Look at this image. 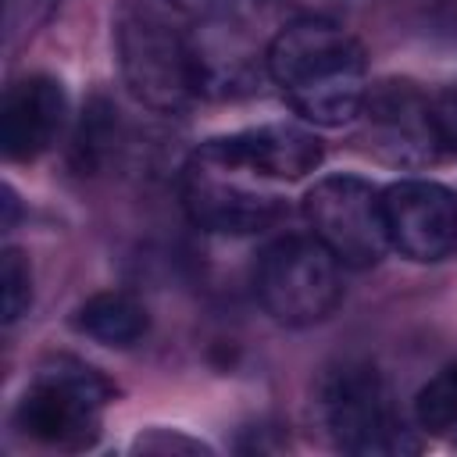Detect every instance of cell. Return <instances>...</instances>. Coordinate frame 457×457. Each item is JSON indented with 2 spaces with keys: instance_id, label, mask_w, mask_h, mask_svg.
I'll return each mask as SVG.
<instances>
[{
  "instance_id": "obj_16",
  "label": "cell",
  "mask_w": 457,
  "mask_h": 457,
  "mask_svg": "<svg viewBox=\"0 0 457 457\" xmlns=\"http://www.w3.org/2000/svg\"><path fill=\"white\" fill-rule=\"evenodd\" d=\"M168 4L196 21H214V18H239L246 7L264 4V0H168Z\"/></svg>"
},
{
  "instance_id": "obj_9",
  "label": "cell",
  "mask_w": 457,
  "mask_h": 457,
  "mask_svg": "<svg viewBox=\"0 0 457 457\" xmlns=\"http://www.w3.org/2000/svg\"><path fill=\"white\" fill-rule=\"evenodd\" d=\"M389 250L414 264H436L457 246V196L428 179H400L382 189Z\"/></svg>"
},
{
  "instance_id": "obj_2",
  "label": "cell",
  "mask_w": 457,
  "mask_h": 457,
  "mask_svg": "<svg viewBox=\"0 0 457 457\" xmlns=\"http://www.w3.org/2000/svg\"><path fill=\"white\" fill-rule=\"evenodd\" d=\"M182 204L193 225L221 236H250L271 228L286 214V200L243 164L221 139H207L182 168Z\"/></svg>"
},
{
  "instance_id": "obj_7",
  "label": "cell",
  "mask_w": 457,
  "mask_h": 457,
  "mask_svg": "<svg viewBox=\"0 0 457 457\" xmlns=\"http://www.w3.org/2000/svg\"><path fill=\"white\" fill-rule=\"evenodd\" d=\"M311 236L343 264L371 268L389 250L382 193L357 175H328L303 196Z\"/></svg>"
},
{
  "instance_id": "obj_15",
  "label": "cell",
  "mask_w": 457,
  "mask_h": 457,
  "mask_svg": "<svg viewBox=\"0 0 457 457\" xmlns=\"http://www.w3.org/2000/svg\"><path fill=\"white\" fill-rule=\"evenodd\" d=\"M32 303V275H29V261L21 257V250L7 246L4 250V321L14 325Z\"/></svg>"
},
{
  "instance_id": "obj_13",
  "label": "cell",
  "mask_w": 457,
  "mask_h": 457,
  "mask_svg": "<svg viewBox=\"0 0 457 457\" xmlns=\"http://www.w3.org/2000/svg\"><path fill=\"white\" fill-rule=\"evenodd\" d=\"M146 307L132 296V293H121V289H104V293H93L79 311H75V328L86 332L89 339L104 343V346H132L146 336Z\"/></svg>"
},
{
  "instance_id": "obj_12",
  "label": "cell",
  "mask_w": 457,
  "mask_h": 457,
  "mask_svg": "<svg viewBox=\"0 0 457 457\" xmlns=\"http://www.w3.org/2000/svg\"><path fill=\"white\" fill-rule=\"evenodd\" d=\"M218 139L268 182H296L311 175L325 157V146L311 129L286 125V121L243 129V132L218 136Z\"/></svg>"
},
{
  "instance_id": "obj_14",
  "label": "cell",
  "mask_w": 457,
  "mask_h": 457,
  "mask_svg": "<svg viewBox=\"0 0 457 457\" xmlns=\"http://www.w3.org/2000/svg\"><path fill=\"white\" fill-rule=\"evenodd\" d=\"M414 421L425 432H446L457 425V364L439 368L414 396Z\"/></svg>"
},
{
  "instance_id": "obj_10",
  "label": "cell",
  "mask_w": 457,
  "mask_h": 457,
  "mask_svg": "<svg viewBox=\"0 0 457 457\" xmlns=\"http://www.w3.org/2000/svg\"><path fill=\"white\" fill-rule=\"evenodd\" d=\"M64 89L50 75H25L7 86L0 111V143L11 161H36L46 154L64 125Z\"/></svg>"
},
{
  "instance_id": "obj_6",
  "label": "cell",
  "mask_w": 457,
  "mask_h": 457,
  "mask_svg": "<svg viewBox=\"0 0 457 457\" xmlns=\"http://www.w3.org/2000/svg\"><path fill=\"white\" fill-rule=\"evenodd\" d=\"M111 400V382L71 357L39 368L18 403V428L57 450H86L100 436V411Z\"/></svg>"
},
{
  "instance_id": "obj_8",
  "label": "cell",
  "mask_w": 457,
  "mask_h": 457,
  "mask_svg": "<svg viewBox=\"0 0 457 457\" xmlns=\"http://www.w3.org/2000/svg\"><path fill=\"white\" fill-rule=\"evenodd\" d=\"M357 118L368 150L393 168H432L446 154L436 100L407 79H382L368 86Z\"/></svg>"
},
{
  "instance_id": "obj_11",
  "label": "cell",
  "mask_w": 457,
  "mask_h": 457,
  "mask_svg": "<svg viewBox=\"0 0 457 457\" xmlns=\"http://www.w3.org/2000/svg\"><path fill=\"white\" fill-rule=\"evenodd\" d=\"M189 39H193V57H196L200 93H214V96L243 93L253 86L261 71H268L264 54H257V46L243 36L236 18L200 21Z\"/></svg>"
},
{
  "instance_id": "obj_1",
  "label": "cell",
  "mask_w": 457,
  "mask_h": 457,
  "mask_svg": "<svg viewBox=\"0 0 457 457\" xmlns=\"http://www.w3.org/2000/svg\"><path fill=\"white\" fill-rule=\"evenodd\" d=\"M264 61L268 79L307 125L336 129L361 114L368 93L364 50L332 18L307 14L282 25L264 46Z\"/></svg>"
},
{
  "instance_id": "obj_4",
  "label": "cell",
  "mask_w": 457,
  "mask_h": 457,
  "mask_svg": "<svg viewBox=\"0 0 457 457\" xmlns=\"http://www.w3.org/2000/svg\"><path fill=\"white\" fill-rule=\"evenodd\" d=\"M253 293L271 321L307 328L343 300V264L314 236H282L257 257Z\"/></svg>"
},
{
  "instance_id": "obj_3",
  "label": "cell",
  "mask_w": 457,
  "mask_h": 457,
  "mask_svg": "<svg viewBox=\"0 0 457 457\" xmlns=\"http://www.w3.org/2000/svg\"><path fill=\"white\" fill-rule=\"evenodd\" d=\"M118 71L129 93L161 114H175L200 96L193 39L150 7H129L114 29Z\"/></svg>"
},
{
  "instance_id": "obj_17",
  "label": "cell",
  "mask_w": 457,
  "mask_h": 457,
  "mask_svg": "<svg viewBox=\"0 0 457 457\" xmlns=\"http://www.w3.org/2000/svg\"><path fill=\"white\" fill-rule=\"evenodd\" d=\"M436 114H439V129H443L446 154L457 157V86H450V89L439 93V100H436Z\"/></svg>"
},
{
  "instance_id": "obj_5",
  "label": "cell",
  "mask_w": 457,
  "mask_h": 457,
  "mask_svg": "<svg viewBox=\"0 0 457 457\" xmlns=\"http://www.w3.org/2000/svg\"><path fill=\"white\" fill-rule=\"evenodd\" d=\"M321 421L346 453H407L418 439L403 425L386 375L371 361H343L321 378Z\"/></svg>"
}]
</instances>
